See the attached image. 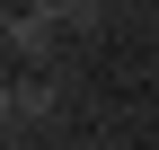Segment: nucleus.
<instances>
[{"label": "nucleus", "mask_w": 159, "mask_h": 150, "mask_svg": "<svg viewBox=\"0 0 159 150\" xmlns=\"http://www.w3.org/2000/svg\"><path fill=\"white\" fill-rule=\"evenodd\" d=\"M71 18L97 35V9H62V0H44V9H9V18H0L9 62H18V71H44V62H53V27H71Z\"/></svg>", "instance_id": "obj_1"}, {"label": "nucleus", "mask_w": 159, "mask_h": 150, "mask_svg": "<svg viewBox=\"0 0 159 150\" xmlns=\"http://www.w3.org/2000/svg\"><path fill=\"white\" fill-rule=\"evenodd\" d=\"M53 80L44 71H9V97H0V124H9V133H35V124H53Z\"/></svg>", "instance_id": "obj_2"}]
</instances>
